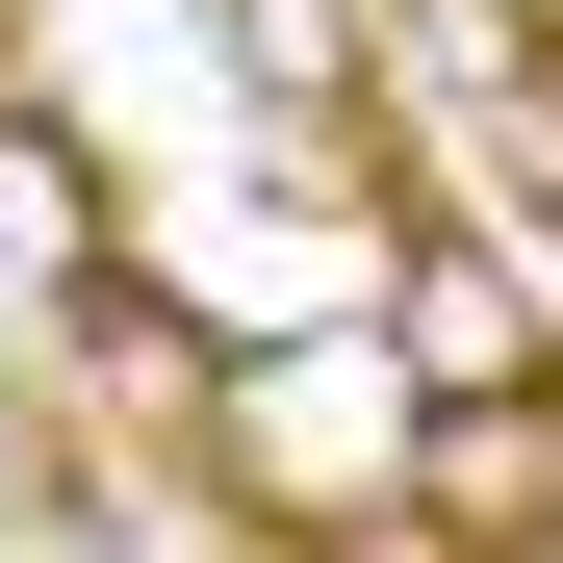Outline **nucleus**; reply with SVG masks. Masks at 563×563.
<instances>
[{
	"instance_id": "7ed1b4c3",
	"label": "nucleus",
	"mask_w": 563,
	"mask_h": 563,
	"mask_svg": "<svg viewBox=\"0 0 563 563\" xmlns=\"http://www.w3.org/2000/svg\"><path fill=\"white\" fill-rule=\"evenodd\" d=\"M410 77H435V103H487V129L563 179V0H410Z\"/></svg>"
},
{
	"instance_id": "20e7f679",
	"label": "nucleus",
	"mask_w": 563,
	"mask_h": 563,
	"mask_svg": "<svg viewBox=\"0 0 563 563\" xmlns=\"http://www.w3.org/2000/svg\"><path fill=\"white\" fill-rule=\"evenodd\" d=\"M77 256H103V179L52 103H0V282H77Z\"/></svg>"
},
{
	"instance_id": "f257e3e1",
	"label": "nucleus",
	"mask_w": 563,
	"mask_h": 563,
	"mask_svg": "<svg viewBox=\"0 0 563 563\" xmlns=\"http://www.w3.org/2000/svg\"><path fill=\"white\" fill-rule=\"evenodd\" d=\"M385 385L410 410H512V385H563V308H538L512 256H410L385 282Z\"/></svg>"
},
{
	"instance_id": "f03ea898",
	"label": "nucleus",
	"mask_w": 563,
	"mask_h": 563,
	"mask_svg": "<svg viewBox=\"0 0 563 563\" xmlns=\"http://www.w3.org/2000/svg\"><path fill=\"white\" fill-rule=\"evenodd\" d=\"M410 512H435V538H563V385H512V410H410Z\"/></svg>"
},
{
	"instance_id": "39448f33",
	"label": "nucleus",
	"mask_w": 563,
	"mask_h": 563,
	"mask_svg": "<svg viewBox=\"0 0 563 563\" xmlns=\"http://www.w3.org/2000/svg\"><path fill=\"white\" fill-rule=\"evenodd\" d=\"M231 563H461L435 512H358V538H231Z\"/></svg>"
}]
</instances>
